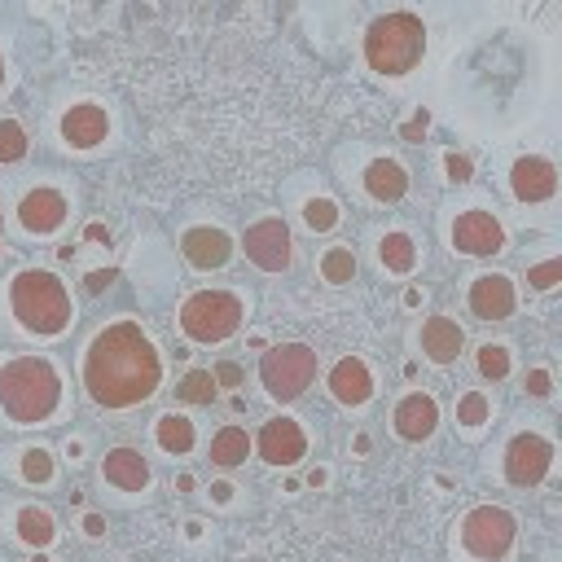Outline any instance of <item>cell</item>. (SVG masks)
<instances>
[{
    "instance_id": "obj_1",
    "label": "cell",
    "mask_w": 562,
    "mask_h": 562,
    "mask_svg": "<svg viewBox=\"0 0 562 562\" xmlns=\"http://www.w3.org/2000/svg\"><path fill=\"white\" fill-rule=\"evenodd\" d=\"M158 378H162V360L149 334L132 321L105 325L83 356V386L101 408H136L158 391Z\"/></svg>"
},
{
    "instance_id": "obj_2",
    "label": "cell",
    "mask_w": 562,
    "mask_h": 562,
    "mask_svg": "<svg viewBox=\"0 0 562 562\" xmlns=\"http://www.w3.org/2000/svg\"><path fill=\"white\" fill-rule=\"evenodd\" d=\"M61 400V378L48 360L40 356H18L9 364H0V408L18 422V426H35L44 422Z\"/></svg>"
},
{
    "instance_id": "obj_3",
    "label": "cell",
    "mask_w": 562,
    "mask_h": 562,
    "mask_svg": "<svg viewBox=\"0 0 562 562\" xmlns=\"http://www.w3.org/2000/svg\"><path fill=\"white\" fill-rule=\"evenodd\" d=\"M9 307L18 316V325L26 334H40V338H57L66 325H70V294L66 285L44 272V268H26L13 277L9 285Z\"/></svg>"
},
{
    "instance_id": "obj_4",
    "label": "cell",
    "mask_w": 562,
    "mask_h": 562,
    "mask_svg": "<svg viewBox=\"0 0 562 562\" xmlns=\"http://www.w3.org/2000/svg\"><path fill=\"white\" fill-rule=\"evenodd\" d=\"M426 53V26L417 13H386L364 31V57L378 75H404Z\"/></svg>"
},
{
    "instance_id": "obj_5",
    "label": "cell",
    "mask_w": 562,
    "mask_h": 562,
    "mask_svg": "<svg viewBox=\"0 0 562 562\" xmlns=\"http://www.w3.org/2000/svg\"><path fill=\"white\" fill-rule=\"evenodd\" d=\"M180 325L193 342H224L241 329V299L228 290H198L184 299Z\"/></svg>"
},
{
    "instance_id": "obj_6",
    "label": "cell",
    "mask_w": 562,
    "mask_h": 562,
    "mask_svg": "<svg viewBox=\"0 0 562 562\" xmlns=\"http://www.w3.org/2000/svg\"><path fill=\"white\" fill-rule=\"evenodd\" d=\"M316 378V351L307 342H277L259 356V382L272 400H299Z\"/></svg>"
},
{
    "instance_id": "obj_7",
    "label": "cell",
    "mask_w": 562,
    "mask_h": 562,
    "mask_svg": "<svg viewBox=\"0 0 562 562\" xmlns=\"http://www.w3.org/2000/svg\"><path fill=\"white\" fill-rule=\"evenodd\" d=\"M461 544H465L474 558H483V562L505 558L509 544H514V514L501 509V505H479V509H470L465 522H461Z\"/></svg>"
},
{
    "instance_id": "obj_8",
    "label": "cell",
    "mask_w": 562,
    "mask_h": 562,
    "mask_svg": "<svg viewBox=\"0 0 562 562\" xmlns=\"http://www.w3.org/2000/svg\"><path fill=\"white\" fill-rule=\"evenodd\" d=\"M549 461H553V443L540 439V435H531V430H522L505 448V479L514 487H536L549 474Z\"/></svg>"
},
{
    "instance_id": "obj_9",
    "label": "cell",
    "mask_w": 562,
    "mask_h": 562,
    "mask_svg": "<svg viewBox=\"0 0 562 562\" xmlns=\"http://www.w3.org/2000/svg\"><path fill=\"white\" fill-rule=\"evenodd\" d=\"M241 246H246V259L259 263L263 272H285L290 268V228L281 220L250 224L246 237H241Z\"/></svg>"
},
{
    "instance_id": "obj_10",
    "label": "cell",
    "mask_w": 562,
    "mask_h": 562,
    "mask_svg": "<svg viewBox=\"0 0 562 562\" xmlns=\"http://www.w3.org/2000/svg\"><path fill=\"white\" fill-rule=\"evenodd\" d=\"M452 246L465 255H496V250H505V228L487 211H465L452 224Z\"/></svg>"
},
{
    "instance_id": "obj_11",
    "label": "cell",
    "mask_w": 562,
    "mask_h": 562,
    "mask_svg": "<svg viewBox=\"0 0 562 562\" xmlns=\"http://www.w3.org/2000/svg\"><path fill=\"white\" fill-rule=\"evenodd\" d=\"M303 452H307V435H303V426L294 417L263 422V430H259V457L268 465H294V461H303Z\"/></svg>"
},
{
    "instance_id": "obj_12",
    "label": "cell",
    "mask_w": 562,
    "mask_h": 562,
    "mask_svg": "<svg viewBox=\"0 0 562 562\" xmlns=\"http://www.w3.org/2000/svg\"><path fill=\"white\" fill-rule=\"evenodd\" d=\"M470 312L479 321H505L514 312V281L505 272H483L470 285Z\"/></svg>"
},
{
    "instance_id": "obj_13",
    "label": "cell",
    "mask_w": 562,
    "mask_h": 562,
    "mask_svg": "<svg viewBox=\"0 0 562 562\" xmlns=\"http://www.w3.org/2000/svg\"><path fill=\"white\" fill-rule=\"evenodd\" d=\"M180 250H184V259H189L193 268L211 272V268H224V263L233 259V237L220 233V228H211V224H202V228H189V233L180 237Z\"/></svg>"
},
{
    "instance_id": "obj_14",
    "label": "cell",
    "mask_w": 562,
    "mask_h": 562,
    "mask_svg": "<svg viewBox=\"0 0 562 562\" xmlns=\"http://www.w3.org/2000/svg\"><path fill=\"white\" fill-rule=\"evenodd\" d=\"M509 189H514L518 202H544V198H553V189H558V171H553L549 158H531V154H527V158L514 162Z\"/></svg>"
},
{
    "instance_id": "obj_15",
    "label": "cell",
    "mask_w": 562,
    "mask_h": 562,
    "mask_svg": "<svg viewBox=\"0 0 562 562\" xmlns=\"http://www.w3.org/2000/svg\"><path fill=\"white\" fill-rule=\"evenodd\" d=\"M66 211L70 206H66V198L57 189H31L22 198V206H18V220H22L26 233H57L66 224Z\"/></svg>"
},
{
    "instance_id": "obj_16",
    "label": "cell",
    "mask_w": 562,
    "mask_h": 562,
    "mask_svg": "<svg viewBox=\"0 0 562 562\" xmlns=\"http://www.w3.org/2000/svg\"><path fill=\"white\" fill-rule=\"evenodd\" d=\"M435 422H439V404H435L430 395H422V391H413V395H404V400L395 404V435L408 439V443L430 439Z\"/></svg>"
},
{
    "instance_id": "obj_17",
    "label": "cell",
    "mask_w": 562,
    "mask_h": 562,
    "mask_svg": "<svg viewBox=\"0 0 562 562\" xmlns=\"http://www.w3.org/2000/svg\"><path fill=\"white\" fill-rule=\"evenodd\" d=\"M105 132H110V119H105L101 105H88V101H83V105H70V110L61 114V136H66V145H75V149L101 145Z\"/></svg>"
},
{
    "instance_id": "obj_18",
    "label": "cell",
    "mask_w": 562,
    "mask_h": 562,
    "mask_svg": "<svg viewBox=\"0 0 562 562\" xmlns=\"http://www.w3.org/2000/svg\"><path fill=\"white\" fill-rule=\"evenodd\" d=\"M329 391H334L338 404H364L373 395V373L364 369V360L347 356V360H338L329 369Z\"/></svg>"
},
{
    "instance_id": "obj_19",
    "label": "cell",
    "mask_w": 562,
    "mask_h": 562,
    "mask_svg": "<svg viewBox=\"0 0 562 562\" xmlns=\"http://www.w3.org/2000/svg\"><path fill=\"white\" fill-rule=\"evenodd\" d=\"M101 470H105V483H114L123 492H145V483H149V465H145V457L136 448L105 452V465Z\"/></svg>"
},
{
    "instance_id": "obj_20",
    "label": "cell",
    "mask_w": 562,
    "mask_h": 562,
    "mask_svg": "<svg viewBox=\"0 0 562 562\" xmlns=\"http://www.w3.org/2000/svg\"><path fill=\"white\" fill-rule=\"evenodd\" d=\"M461 325L457 321H448V316H430L426 325H422V351L435 360V364H448V360H457L461 356Z\"/></svg>"
},
{
    "instance_id": "obj_21",
    "label": "cell",
    "mask_w": 562,
    "mask_h": 562,
    "mask_svg": "<svg viewBox=\"0 0 562 562\" xmlns=\"http://www.w3.org/2000/svg\"><path fill=\"white\" fill-rule=\"evenodd\" d=\"M364 189H369V198H378V202H400V198L408 193V176H404L400 162L373 158V162L364 167Z\"/></svg>"
},
{
    "instance_id": "obj_22",
    "label": "cell",
    "mask_w": 562,
    "mask_h": 562,
    "mask_svg": "<svg viewBox=\"0 0 562 562\" xmlns=\"http://www.w3.org/2000/svg\"><path fill=\"white\" fill-rule=\"evenodd\" d=\"M246 452H250V439H246L241 426H224V430H215V439H211V461H215V465L233 470V465L246 461Z\"/></svg>"
},
{
    "instance_id": "obj_23",
    "label": "cell",
    "mask_w": 562,
    "mask_h": 562,
    "mask_svg": "<svg viewBox=\"0 0 562 562\" xmlns=\"http://www.w3.org/2000/svg\"><path fill=\"white\" fill-rule=\"evenodd\" d=\"M378 259H382V268H391V272H408V268L417 263V246H413L408 233H386V237L378 241Z\"/></svg>"
},
{
    "instance_id": "obj_24",
    "label": "cell",
    "mask_w": 562,
    "mask_h": 562,
    "mask_svg": "<svg viewBox=\"0 0 562 562\" xmlns=\"http://www.w3.org/2000/svg\"><path fill=\"white\" fill-rule=\"evenodd\" d=\"M158 448L162 452H189L193 448V422L189 417H180V413H167V417H158Z\"/></svg>"
},
{
    "instance_id": "obj_25",
    "label": "cell",
    "mask_w": 562,
    "mask_h": 562,
    "mask_svg": "<svg viewBox=\"0 0 562 562\" xmlns=\"http://www.w3.org/2000/svg\"><path fill=\"white\" fill-rule=\"evenodd\" d=\"M176 395L189 400V404H211V400H215V373H211V369L184 373V382L176 386Z\"/></svg>"
},
{
    "instance_id": "obj_26",
    "label": "cell",
    "mask_w": 562,
    "mask_h": 562,
    "mask_svg": "<svg viewBox=\"0 0 562 562\" xmlns=\"http://www.w3.org/2000/svg\"><path fill=\"white\" fill-rule=\"evenodd\" d=\"M321 277H325V281H334V285L351 281V277H356V255H351L347 246L325 250V259H321Z\"/></svg>"
},
{
    "instance_id": "obj_27",
    "label": "cell",
    "mask_w": 562,
    "mask_h": 562,
    "mask_svg": "<svg viewBox=\"0 0 562 562\" xmlns=\"http://www.w3.org/2000/svg\"><path fill=\"white\" fill-rule=\"evenodd\" d=\"M18 531L26 544H48L53 540V518L44 509H22L18 514Z\"/></svg>"
},
{
    "instance_id": "obj_28",
    "label": "cell",
    "mask_w": 562,
    "mask_h": 562,
    "mask_svg": "<svg viewBox=\"0 0 562 562\" xmlns=\"http://www.w3.org/2000/svg\"><path fill=\"white\" fill-rule=\"evenodd\" d=\"M26 154V132L13 119H0V162H18Z\"/></svg>"
},
{
    "instance_id": "obj_29",
    "label": "cell",
    "mask_w": 562,
    "mask_h": 562,
    "mask_svg": "<svg viewBox=\"0 0 562 562\" xmlns=\"http://www.w3.org/2000/svg\"><path fill=\"white\" fill-rule=\"evenodd\" d=\"M479 373H483V378H492V382H501V378L509 373V351H505L501 342L479 347Z\"/></svg>"
},
{
    "instance_id": "obj_30",
    "label": "cell",
    "mask_w": 562,
    "mask_h": 562,
    "mask_svg": "<svg viewBox=\"0 0 562 562\" xmlns=\"http://www.w3.org/2000/svg\"><path fill=\"white\" fill-rule=\"evenodd\" d=\"M303 220H307V228L325 233V228H334V224H338V206H334L329 198H312V202L303 206Z\"/></svg>"
},
{
    "instance_id": "obj_31",
    "label": "cell",
    "mask_w": 562,
    "mask_h": 562,
    "mask_svg": "<svg viewBox=\"0 0 562 562\" xmlns=\"http://www.w3.org/2000/svg\"><path fill=\"white\" fill-rule=\"evenodd\" d=\"M483 417H487V400H483L479 391L461 395V404H457V422H465V426H479Z\"/></svg>"
},
{
    "instance_id": "obj_32",
    "label": "cell",
    "mask_w": 562,
    "mask_h": 562,
    "mask_svg": "<svg viewBox=\"0 0 562 562\" xmlns=\"http://www.w3.org/2000/svg\"><path fill=\"white\" fill-rule=\"evenodd\" d=\"M22 474L31 479V483H44L48 474H53V461H48V452H26V461H22Z\"/></svg>"
},
{
    "instance_id": "obj_33",
    "label": "cell",
    "mask_w": 562,
    "mask_h": 562,
    "mask_svg": "<svg viewBox=\"0 0 562 562\" xmlns=\"http://www.w3.org/2000/svg\"><path fill=\"white\" fill-rule=\"evenodd\" d=\"M558 277H562V263H558V259H549V263H536V268L527 272V281H531L536 290H549V285H558Z\"/></svg>"
},
{
    "instance_id": "obj_34",
    "label": "cell",
    "mask_w": 562,
    "mask_h": 562,
    "mask_svg": "<svg viewBox=\"0 0 562 562\" xmlns=\"http://www.w3.org/2000/svg\"><path fill=\"white\" fill-rule=\"evenodd\" d=\"M527 391H531V395H549V373H544V369H531V373H527Z\"/></svg>"
},
{
    "instance_id": "obj_35",
    "label": "cell",
    "mask_w": 562,
    "mask_h": 562,
    "mask_svg": "<svg viewBox=\"0 0 562 562\" xmlns=\"http://www.w3.org/2000/svg\"><path fill=\"white\" fill-rule=\"evenodd\" d=\"M448 171H452V180H465V176H470V162L452 154V158H448Z\"/></svg>"
},
{
    "instance_id": "obj_36",
    "label": "cell",
    "mask_w": 562,
    "mask_h": 562,
    "mask_svg": "<svg viewBox=\"0 0 562 562\" xmlns=\"http://www.w3.org/2000/svg\"><path fill=\"white\" fill-rule=\"evenodd\" d=\"M237 378H241V373H237V369H233V364H224V369H220V373H215V382H237Z\"/></svg>"
},
{
    "instance_id": "obj_37",
    "label": "cell",
    "mask_w": 562,
    "mask_h": 562,
    "mask_svg": "<svg viewBox=\"0 0 562 562\" xmlns=\"http://www.w3.org/2000/svg\"><path fill=\"white\" fill-rule=\"evenodd\" d=\"M35 562H48V558H35Z\"/></svg>"
},
{
    "instance_id": "obj_38",
    "label": "cell",
    "mask_w": 562,
    "mask_h": 562,
    "mask_svg": "<svg viewBox=\"0 0 562 562\" xmlns=\"http://www.w3.org/2000/svg\"><path fill=\"white\" fill-rule=\"evenodd\" d=\"M0 79H4V66H0Z\"/></svg>"
}]
</instances>
